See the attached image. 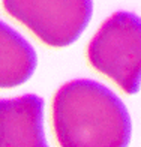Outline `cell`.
I'll return each mask as SVG.
<instances>
[{
    "label": "cell",
    "instance_id": "cell-3",
    "mask_svg": "<svg viewBox=\"0 0 141 147\" xmlns=\"http://www.w3.org/2000/svg\"><path fill=\"white\" fill-rule=\"evenodd\" d=\"M2 6L51 48L74 44L93 14V0H2Z\"/></svg>",
    "mask_w": 141,
    "mask_h": 147
},
{
    "label": "cell",
    "instance_id": "cell-1",
    "mask_svg": "<svg viewBox=\"0 0 141 147\" xmlns=\"http://www.w3.org/2000/svg\"><path fill=\"white\" fill-rule=\"evenodd\" d=\"M53 129L60 147H128L132 123L113 90L93 80H72L53 98Z\"/></svg>",
    "mask_w": 141,
    "mask_h": 147
},
{
    "label": "cell",
    "instance_id": "cell-2",
    "mask_svg": "<svg viewBox=\"0 0 141 147\" xmlns=\"http://www.w3.org/2000/svg\"><path fill=\"white\" fill-rule=\"evenodd\" d=\"M87 60L93 69L113 80L125 93H138L141 80L140 17L126 11L108 17L87 47Z\"/></svg>",
    "mask_w": 141,
    "mask_h": 147
},
{
    "label": "cell",
    "instance_id": "cell-4",
    "mask_svg": "<svg viewBox=\"0 0 141 147\" xmlns=\"http://www.w3.org/2000/svg\"><path fill=\"white\" fill-rule=\"evenodd\" d=\"M44 110L45 101L38 95L0 99V147H50Z\"/></svg>",
    "mask_w": 141,
    "mask_h": 147
},
{
    "label": "cell",
    "instance_id": "cell-5",
    "mask_svg": "<svg viewBox=\"0 0 141 147\" xmlns=\"http://www.w3.org/2000/svg\"><path fill=\"white\" fill-rule=\"evenodd\" d=\"M38 65L35 48L21 33L0 20V89L24 84Z\"/></svg>",
    "mask_w": 141,
    "mask_h": 147
}]
</instances>
